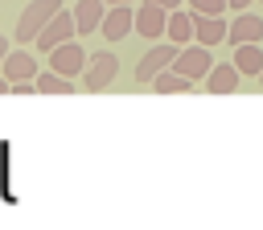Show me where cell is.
<instances>
[{
	"label": "cell",
	"instance_id": "cell-1",
	"mask_svg": "<svg viewBox=\"0 0 263 230\" xmlns=\"http://www.w3.org/2000/svg\"><path fill=\"white\" fill-rule=\"evenodd\" d=\"M58 8H62V0H33V4L21 12V21H16V45H33L37 33L53 21Z\"/></svg>",
	"mask_w": 263,
	"mask_h": 230
},
{
	"label": "cell",
	"instance_id": "cell-2",
	"mask_svg": "<svg viewBox=\"0 0 263 230\" xmlns=\"http://www.w3.org/2000/svg\"><path fill=\"white\" fill-rule=\"evenodd\" d=\"M115 74H119V57H115L111 49H99V53H90V62H86V70H82V90L99 94V90H107V86L115 82Z\"/></svg>",
	"mask_w": 263,
	"mask_h": 230
},
{
	"label": "cell",
	"instance_id": "cell-3",
	"mask_svg": "<svg viewBox=\"0 0 263 230\" xmlns=\"http://www.w3.org/2000/svg\"><path fill=\"white\" fill-rule=\"evenodd\" d=\"M70 37H78L74 8H70V12H66V8H58V12H53V21L37 33V41H33V45H37L41 53H49V49H58V45H62V41H70Z\"/></svg>",
	"mask_w": 263,
	"mask_h": 230
},
{
	"label": "cell",
	"instance_id": "cell-4",
	"mask_svg": "<svg viewBox=\"0 0 263 230\" xmlns=\"http://www.w3.org/2000/svg\"><path fill=\"white\" fill-rule=\"evenodd\" d=\"M86 62H90V53H86L74 37H70V41H62L58 49H49V70H58V74H66V78H82Z\"/></svg>",
	"mask_w": 263,
	"mask_h": 230
},
{
	"label": "cell",
	"instance_id": "cell-5",
	"mask_svg": "<svg viewBox=\"0 0 263 230\" xmlns=\"http://www.w3.org/2000/svg\"><path fill=\"white\" fill-rule=\"evenodd\" d=\"M173 70H177V74H185V78H193V82H197V78H205V74L214 70L210 45H201V41H197V45H181V53L173 57Z\"/></svg>",
	"mask_w": 263,
	"mask_h": 230
},
{
	"label": "cell",
	"instance_id": "cell-6",
	"mask_svg": "<svg viewBox=\"0 0 263 230\" xmlns=\"http://www.w3.org/2000/svg\"><path fill=\"white\" fill-rule=\"evenodd\" d=\"M132 29H136V8H132V4H107V16H103L99 33L115 45V41H123Z\"/></svg>",
	"mask_w": 263,
	"mask_h": 230
},
{
	"label": "cell",
	"instance_id": "cell-7",
	"mask_svg": "<svg viewBox=\"0 0 263 230\" xmlns=\"http://www.w3.org/2000/svg\"><path fill=\"white\" fill-rule=\"evenodd\" d=\"M177 53H181V45H173V41H168V45H152V49L136 62V78H140V82H152L160 70H168V66H173V57H177Z\"/></svg>",
	"mask_w": 263,
	"mask_h": 230
},
{
	"label": "cell",
	"instance_id": "cell-8",
	"mask_svg": "<svg viewBox=\"0 0 263 230\" xmlns=\"http://www.w3.org/2000/svg\"><path fill=\"white\" fill-rule=\"evenodd\" d=\"M164 29H168V8H160V4H140L136 8V33L144 41L164 37Z\"/></svg>",
	"mask_w": 263,
	"mask_h": 230
},
{
	"label": "cell",
	"instance_id": "cell-9",
	"mask_svg": "<svg viewBox=\"0 0 263 230\" xmlns=\"http://www.w3.org/2000/svg\"><path fill=\"white\" fill-rule=\"evenodd\" d=\"M226 33H230V25L222 21V12H218V16H214V12H193V41H201V45H222Z\"/></svg>",
	"mask_w": 263,
	"mask_h": 230
},
{
	"label": "cell",
	"instance_id": "cell-10",
	"mask_svg": "<svg viewBox=\"0 0 263 230\" xmlns=\"http://www.w3.org/2000/svg\"><path fill=\"white\" fill-rule=\"evenodd\" d=\"M230 45H247V41H263V16L255 12H238L230 21V33H226Z\"/></svg>",
	"mask_w": 263,
	"mask_h": 230
},
{
	"label": "cell",
	"instance_id": "cell-11",
	"mask_svg": "<svg viewBox=\"0 0 263 230\" xmlns=\"http://www.w3.org/2000/svg\"><path fill=\"white\" fill-rule=\"evenodd\" d=\"M0 70L12 78V82H25V78H37L41 70H37V57L29 53V49H8V57L0 62Z\"/></svg>",
	"mask_w": 263,
	"mask_h": 230
},
{
	"label": "cell",
	"instance_id": "cell-12",
	"mask_svg": "<svg viewBox=\"0 0 263 230\" xmlns=\"http://www.w3.org/2000/svg\"><path fill=\"white\" fill-rule=\"evenodd\" d=\"M238 78H242V70H238L234 62H218V66L205 74V90H210V94H230V90H238Z\"/></svg>",
	"mask_w": 263,
	"mask_h": 230
},
{
	"label": "cell",
	"instance_id": "cell-13",
	"mask_svg": "<svg viewBox=\"0 0 263 230\" xmlns=\"http://www.w3.org/2000/svg\"><path fill=\"white\" fill-rule=\"evenodd\" d=\"M103 16H107V0H78V4H74V21H78V37H86V33H99V25H103Z\"/></svg>",
	"mask_w": 263,
	"mask_h": 230
},
{
	"label": "cell",
	"instance_id": "cell-14",
	"mask_svg": "<svg viewBox=\"0 0 263 230\" xmlns=\"http://www.w3.org/2000/svg\"><path fill=\"white\" fill-rule=\"evenodd\" d=\"M234 66H238L247 78H259V74H263V49H259V41L234 45Z\"/></svg>",
	"mask_w": 263,
	"mask_h": 230
},
{
	"label": "cell",
	"instance_id": "cell-15",
	"mask_svg": "<svg viewBox=\"0 0 263 230\" xmlns=\"http://www.w3.org/2000/svg\"><path fill=\"white\" fill-rule=\"evenodd\" d=\"M164 37H168L173 45H189V41H193V12L173 8V12H168V29H164Z\"/></svg>",
	"mask_w": 263,
	"mask_h": 230
},
{
	"label": "cell",
	"instance_id": "cell-16",
	"mask_svg": "<svg viewBox=\"0 0 263 230\" xmlns=\"http://www.w3.org/2000/svg\"><path fill=\"white\" fill-rule=\"evenodd\" d=\"M148 86H152L156 94H185V90L193 86V78H185V74H177V70L168 66V70H160V74H156Z\"/></svg>",
	"mask_w": 263,
	"mask_h": 230
},
{
	"label": "cell",
	"instance_id": "cell-17",
	"mask_svg": "<svg viewBox=\"0 0 263 230\" xmlns=\"http://www.w3.org/2000/svg\"><path fill=\"white\" fill-rule=\"evenodd\" d=\"M37 94H74V82L58 70H41L37 74Z\"/></svg>",
	"mask_w": 263,
	"mask_h": 230
},
{
	"label": "cell",
	"instance_id": "cell-18",
	"mask_svg": "<svg viewBox=\"0 0 263 230\" xmlns=\"http://www.w3.org/2000/svg\"><path fill=\"white\" fill-rule=\"evenodd\" d=\"M189 8H193V12H214V16H218V12H226L230 4H226V0H189Z\"/></svg>",
	"mask_w": 263,
	"mask_h": 230
},
{
	"label": "cell",
	"instance_id": "cell-19",
	"mask_svg": "<svg viewBox=\"0 0 263 230\" xmlns=\"http://www.w3.org/2000/svg\"><path fill=\"white\" fill-rule=\"evenodd\" d=\"M144 4H160V8H168V12H173V8H181V0H144Z\"/></svg>",
	"mask_w": 263,
	"mask_h": 230
},
{
	"label": "cell",
	"instance_id": "cell-20",
	"mask_svg": "<svg viewBox=\"0 0 263 230\" xmlns=\"http://www.w3.org/2000/svg\"><path fill=\"white\" fill-rule=\"evenodd\" d=\"M226 4H230L234 12H247V4H251V0H226Z\"/></svg>",
	"mask_w": 263,
	"mask_h": 230
},
{
	"label": "cell",
	"instance_id": "cell-21",
	"mask_svg": "<svg viewBox=\"0 0 263 230\" xmlns=\"http://www.w3.org/2000/svg\"><path fill=\"white\" fill-rule=\"evenodd\" d=\"M4 57H8V37L0 33V62H4Z\"/></svg>",
	"mask_w": 263,
	"mask_h": 230
},
{
	"label": "cell",
	"instance_id": "cell-22",
	"mask_svg": "<svg viewBox=\"0 0 263 230\" xmlns=\"http://www.w3.org/2000/svg\"><path fill=\"white\" fill-rule=\"evenodd\" d=\"M107 4H132V0H107Z\"/></svg>",
	"mask_w": 263,
	"mask_h": 230
},
{
	"label": "cell",
	"instance_id": "cell-23",
	"mask_svg": "<svg viewBox=\"0 0 263 230\" xmlns=\"http://www.w3.org/2000/svg\"><path fill=\"white\" fill-rule=\"evenodd\" d=\"M259 86H263V74H259Z\"/></svg>",
	"mask_w": 263,
	"mask_h": 230
}]
</instances>
